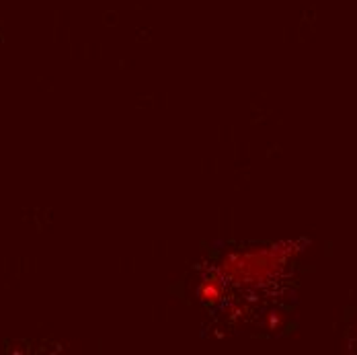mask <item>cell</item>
<instances>
[{
    "instance_id": "cell-1",
    "label": "cell",
    "mask_w": 357,
    "mask_h": 355,
    "mask_svg": "<svg viewBox=\"0 0 357 355\" xmlns=\"http://www.w3.org/2000/svg\"><path fill=\"white\" fill-rule=\"evenodd\" d=\"M282 252L278 247L267 249H250L226 255L220 263V273L241 285H261L265 284L280 267Z\"/></svg>"
},
{
    "instance_id": "cell-2",
    "label": "cell",
    "mask_w": 357,
    "mask_h": 355,
    "mask_svg": "<svg viewBox=\"0 0 357 355\" xmlns=\"http://www.w3.org/2000/svg\"><path fill=\"white\" fill-rule=\"evenodd\" d=\"M197 296L204 304H210V306L220 304L226 296V278L220 271L206 275L197 285Z\"/></svg>"
}]
</instances>
